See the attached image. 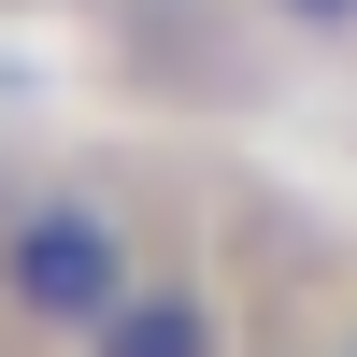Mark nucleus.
<instances>
[{
    "label": "nucleus",
    "mask_w": 357,
    "mask_h": 357,
    "mask_svg": "<svg viewBox=\"0 0 357 357\" xmlns=\"http://www.w3.org/2000/svg\"><path fill=\"white\" fill-rule=\"evenodd\" d=\"M129 286H143V257H129V215H114L100 186H29L15 215H0V314H15V329L86 343Z\"/></svg>",
    "instance_id": "f257e3e1"
},
{
    "label": "nucleus",
    "mask_w": 357,
    "mask_h": 357,
    "mask_svg": "<svg viewBox=\"0 0 357 357\" xmlns=\"http://www.w3.org/2000/svg\"><path fill=\"white\" fill-rule=\"evenodd\" d=\"M329 357H357V329H343V343H329Z\"/></svg>",
    "instance_id": "39448f33"
},
{
    "label": "nucleus",
    "mask_w": 357,
    "mask_h": 357,
    "mask_svg": "<svg viewBox=\"0 0 357 357\" xmlns=\"http://www.w3.org/2000/svg\"><path fill=\"white\" fill-rule=\"evenodd\" d=\"M257 15H272V29H301V43H343V29H357V0H257Z\"/></svg>",
    "instance_id": "7ed1b4c3"
},
{
    "label": "nucleus",
    "mask_w": 357,
    "mask_h": 357,
    "mask_svg": "<svg viewBox=\"0 0 357 357\" xmlns=\"http://www.w3.org/2000/svg\"><path fill=\"white\" fill-rule=\"evenodd\" d=\"M86 357H229V301L200 272H143L129 301L86 329Z\"/></svg>",
    "instance_id": "f03ea898"
},
{
    "label": "nucleus",
    "mask_w": 357,
    "mask_h": 357,
    "mask_svg": "<svg viewBox=\"0 0 357 357\" xmlns=\"http://www.w3.org/2000/svg\"><path fill=\"white\" fill-rule=\"evenodd\" d=\"M114 15H186V0H114Z\"/></svg>",
    "instance_id": "20e7f679"
}]
</instances>
